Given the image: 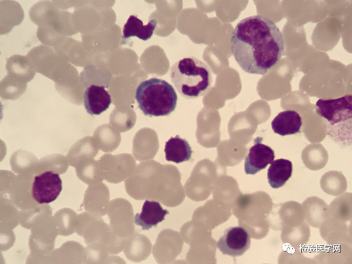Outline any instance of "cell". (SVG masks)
I'll use <instances>...</instances> for the list:
<instances>
[{"label": "cell", "mask_w": 352, "mask_h": 264, "mask_svg": "<svg viewBox=\"0 0 352 264\" xmlns=\"http://www.w3.org/2000/svg\"><path fill=\"white\" fill-rule=\"evenodd\" d=\"M231 52L247 74L265 75L284 54L283 36L275 23L263 16L241 20L232 32Z\"/></svg>", "instance_id": "cell-1"}, {"label": "cell", "mask_w": 352, "mask_h": 264, "mask_svg": "<svg viewBox=\"0 0 352 264\" xmlns=\"http://www.w3.org/2000/svg\"><path fill=\"white\" fill-rule=\"evenodd\" d=\"M170 74L178 92L188 99L205 96L213 86L212 69L195 57L179 60L171 67Z\"/></svg>", "instance_id": "cell-2"}, {"label": "cell", "mask_w": 352, "mask_h": 264, "mask_svg": "<svg viewBox=\"0 0 352 264\" xmlns=\"http://www.w3.org/2000/svg\"><path fill=\"white\" fill-rule=\"evenodd\" d=\"M135 100L145 116L166 117L177 107L176 90L167 81L153 78L142 82L136 89Z\"/></svg>", "instance_id": "cell-3"}, {"label": "cell", "mask_w": 352, "mask_h": 264, "mask_svg": "<svg viewBox=\"0 0 352 264\" xmlns=\"http://www.w3.org/2000/svg\"><path fill=\"white\" fill-rule=\"evenodd\" d=\"M316 113L328 123V135L341 144L351 142L352 97L344 96L336 99H320Z\"/></svg>", "instance_id": "cell-4"}, {"label": "cell", "mask_w": 352, "mask_h": 264, "mask_svg": "<svg viewBox=\"0 0 352 264\" xmlns=\"http://www.w3.org/2000/svg\"><path fill=\"white\" fill-rule=\"evenodd\" d=\"M63 190V181L58 174L45 172L34 177L32 197L38 204L56 201Z\"/></svg>", "instance_id": "cell-5"}, {"label": "cell", "mask_w": 352, "mask_h": 264, "mask_svg": "<svg viewBox=\"0 0 352 264\" xmlns=\"http://www.w3.org/2000/svg\"><path fill=\"white\" fill-rule=\"evenodd\" d=\"M250 237L245 230L234 227L225 231L217 243V247L223 254L237 257L243 255L250 248Z\"/></svg>", "instance_id": "cell-6"}, {"label": "cell", "mask_w": 352, "mask_h": 264, "mask_svg": "<svg viewBox=\"0 0 352 264\" xmlns=\"http://www.w3.org/2000/svg\"><path fill=\"white\" fill-rule=\"evenodd\" d=\"M262 138H257L255 144L245 157L244 170L246 175H254L265 170L275 160L274 151L263 144Z\"/></svg>", "instance_id": "cell-7"}, {"label": "cell", "mask_w": 352, "mask_h": 264, "mask_svg": "<svg viewBox=\"0 0 352 264\" xmlns=\"http://www.w3.org/2000/svg\"><path fill=\"white\" fill-rule=\"evenodd\" d=\"M111 103V96L104 87L93 85L85 90L84 105L89 115L102 114L110 108Z\"/></svg>", "instance_id": "cell-8"}, {"label": "cell", "mask_w": 352, "mask_h": 264, "mask_svg": "<svg viewBox=\"0 0 352 264\" xmlns=\"http://www.w3.org/2000/svg\"><path fill=\"white\" fill-rule=\"evenodd\" d=\"M169 211L165 210L157 201H145L141 213L135 216V225L140 226L142 230H148L164 222Z\"/></svg>", "instance_id": "cell-9"}, {"label": "cell", "mask_w": 352, "mask_h": 264, "mask_svg": "<svg viewBox=\"0 0 352 264\" xmlns=\"http://www.w3.org/2000/svg\"><path fill=\"white\" fill-rule=\"evenodd\" d=\"M301 126H302V120L294 111L280 113L272 122L274 132L281 136L300 133Z\"/></svg>", "instance_id": "cell-10"}, {"label": "cell", "mask_w": 352, "mask_h": 264, "mask_svg": "<svg viewBox=\"0 0 352 264\" xmlns=\"http://www.w3.org/2000/svg\"><path fill=\"white\" fill-rule=\"evenodd\" d=\"M164 151L166 160L177 164L189 162L192 153L188 141L179 135L171 138L166 143Z\"/></svg>", "instance_id": "cell-11"}, {"label": "cell", "mask_w": 352, "mask_h": 264, "mask_svg": "<svg viewBox=\"0 0 352 264\" xmlns=\"http://www.w3.org/2000/svg\"><path fill=\"white\" fill-rule=\"evenodd\" d=\"M157 27V21L151 20L146 25L135 16H131L123 28V38L127 39L135 36L142 41H148L153 37Z\"/></svg>", "instance_id": "cell-12"}, {"label": "cell", "mask_w": 352, "mask_h": 264, "mask_svg": "<svg viewBox=\"0 0 352 264\" xmlns=\"http://www.w3.org/2000/svg\"><path fill=\"white\" fill-rule=\"evenodd\" d=\"M268 170L267 179L270 186L274 189L283 187L292 177V163L286 160L274 161Z\"/></svg>", "instance_id": "cell-13"}]
</instances>
